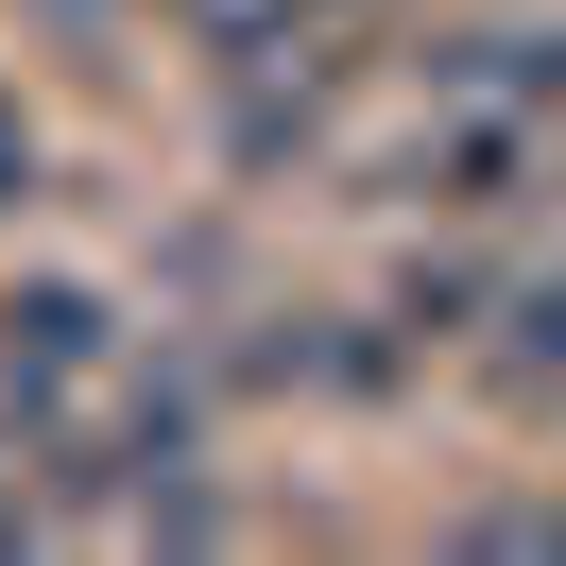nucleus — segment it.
<instances>
[{
    "label": "nucleus",
    "mask_w": 566,
    "mask_h": 566,
    "mask_svg": "<svg viewBox=\"0 0 566 566\" xmlns=\"http://www.w3.org/2000/svg\"><path fill=\"white\" fill-rule=\"evenodd\" d=\"M429 104H515V120H566V18H447L412 52Z\"/></svg>",
    "instance_id": "f257e3e1"
},
{
    "label": "nucleus",
    "mask_w": 566,
    "mask_h": 566,
    "mask_svg": "<svg viewBox=\"0 0 566 566\" xmlns=\"http://www.w3.org/2000/svg\"><path fill=\"white\" fill-rule=\"evenodd\" d=\"M395 326H412V344H481L497 275H481V258H412V275H395Z\"/></svg>",
    "instance_id": "20e7f679"
},
{
    "label": "nucleus",
    "mask_w": 566,
    "mask_h": 566,
    "mask_svg": "<svg viewBox=\"0 0 566 566\" xmlns=\"http://www.w3.org/2000/svg\"><path fill=\"white\" fill-rule=\"evenodd\" d=\"M395 189H412V207H463V223L515 207V189H532V120L515 104H429V138L395 155Z\"/></svg>",
    "instance_id": "f03ea898"
},
{
    "label": "nucleus",
    "mask_w": 566,
    "mask_h": 566,
    "mask_svg": "<svg viewBox=\"0 0 566 566\" xmlns=\"http://www.w3.org/2000/svg\"><path fill=\"white\" fill-rule=\"evenodd\" d=\"M35 189H52V155H35V120H18V86H0V223L35 207Z\"/></svg>",
    "instance_id": "39448f33"
},
{
    "label": "nucleus",
    "mask_w": 566,
    "mask_h": 566,
    "mask_svg": "<svg viewBox=\"0 0 566 566\" xmlns=\"http://www.w3.org/2000/svg\"><path fill=\"white\" fill-rule=\"evenodd\" d=\"M35 18H70V35H104V18H120V0H35Z\"/></svg>",
    "instance_id": "0eeeda50"
},
{
    "label": "nucleus",
    "mask_w": 566,
    "mask_h": 566,
    "mask_svg": "<svg viewBox=\"0 0 566 566\" xmlns=\"http://www.w3.org/2000/svg\"><path fill=\"white\" fill-rule=\"evenodd\" d=\"M497 378H515L532 412L566 395V275H515V292H497Z\"/></svg>",
    "instance_id": "7ed1b4c3"
},
{
    "label": "nucleus",
    "mask_w": 566,
    "mask_h": 566,
    "mask_svg": "<svg viewBox=\"0 0 566 566\" xmlns=\"http://www.w3.org/2000/svg\"><path fill=\"white\" fill-rule=\"evenodd\" d=\"M35 532H52V497H35V481H0V549H35Z\"/></svg>",
    "instance_id": "423d86ee"
}]
</instances>
